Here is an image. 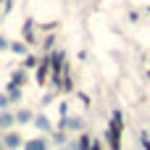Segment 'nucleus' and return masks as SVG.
I'll return each instance as SVG.
<instances>
[{"label":"nucleus","mask_w":150,"mask_h":150,"mask_svg":"<svg viewBox=\"0 0 150 150\" xmlns=\"http://www.w3.org/2000/svg\"><path fill=\"white\" fill-rule=\"evenodd\" d=\"M121 129H124V116H121V111H113L108 132H105V140H108L111 150H121Z\"/></svg>","instance_id":"obj_1"},{"label":"nucleus","mask_w":150,"mask_h":150,"mask_svg":"<svg viewBox=\"0 0 150 150\" xmlns=\"http://www.w3.org/2000/svg\"><path fill=\"white\" fill-rule=\"evenodd\" d=\"M0 137H3V148H5V150H18L21 145H24V137H21L16 129H8V132H3Z\"/></svg>","instance_id":"obj_2"},{"label":"nucleus","mask_w":150,"mask_h":150,"mask_svg":"<svg viewBox=\"0 0 150 150\" xmlns=\"http://www.w3.org/2000/svg\"><path fill=\"white\" fill-rule=\"evenodd\" d=\"M61 129L63 132H82L84 129V119L82 116H66V119H61Z\"/></svg>","instance_id":"obj_3"},{"label":"nucleus","mask_w":150,"mask_h":150,"mask_svg":"<svg viewBox=\"0 0 150 150\" xmlns=\"http://www.w3.org/2000/svg\"><path fill=\"white\" fill-rule=\"evenodd\" d=\"M21 148L24 150H50V142H47L45 137H32V140H26Z\"/></svg>","instance_id":"obj_4"},{"label":"nucleus","mask_w":150,"mask_h":150,"mask_svg":"<svg viewBox=\"0 0 150 150\" xmlns=\"http://www.w3.org/2000/svg\"><path fill=\"white\" fill-rule=\"evenodd\" d=\"M21 34H24V42L26 45H37V37H34V21L26 18V24L21 26Z\"/></svg>","instance_id":"obj_5"},{"label":"nucleus","mask_w":150,"mask_h":150,"mask_svg":"<svg viewBox=\"0 0 150 150\" xmlns=\"http://www.w3.org/2000/svg\"><path fill=\"white\" fill-rule=\"evenodd\" d=\"M5 95H8V100H11V105H13V103H21V87H18L16 82H8V84H5Z\"/></svg>","instance_id":"obj_6"},{"label":"nucleus","mask_w":150,"mask_h":150,"mask_svg":"<svg viewBox=\"0 0 150 150\" xmlns=\"http://www.w3.org/2000/svg\"><path fill=\"white\" fill-rule=\"evenodd\" d=\"M32 124H34V127H37L40 132H53V124H50V119H47L45 113H34Z\"/></svg>","instance_id":"obj_7"},{"label":"nucleus","mask_w":150,"mask_h":150,"mask_svg":"<svg viewBox=\"0 0 150 150\" xmlns=\"http://www.w3.org/2000/svg\"><path fill=\"white\" fill-rule=\"evenodd\" d=\"M13 127H16L13 113H11V111H0V134H3V132H8V129H13Z\"/></svg>","instance_id":"obj_8"},{"label":"nucleus","mask_w":150,"mask_h":150,"mask_svg":"<svg viewBox=\"0 0 150 150\" xmlns=\"http://www.w3.org/2000/svg\"><path fill=\"white\" fill-rule=\"evenodd\" d=\"M13 119H16V124H18V127H24V124H32L34 113H32L29 108H18V111L13 113Z\"/></svg>","instance_id":"obj_9"},{"label":"nucleus","mask_w":150,"mask_h":150,"mask_svg":"<svg viewBox=\"0 0 150 150\" xmlns=\"http://www.w3.org/2000/svg\"><path fill=\"white\" fill-rule=\"evenodd\" d=\"M8 50H11L13 55H26V53H29V45H26L24 40H16V42L8 45Z\"/></svg>","instance_id":"obj_10"},{"label":"nucleus","mask_w":150,"mask_h":150,"mask_svg":"<svg viewBox=\"0 0 150 150\" xmlns=\"http://www.w3.org/2000/svg\"><path fill=\"white\" fill-rule=\"evenodd\" d=\"M92 140H95L92 134H82V137L76 140V150H90L92 148Z\"/></svg>","instance_id":"obj_11"},{"label":"nucleus","mask_w":150,"mask_h":150,"mask_svg":"<svg viewBox=\"0 0 150 150\" xmlns=\"http://www.w3.org/2000/svg\"><path fill=\"white\" fill-rule=\"evenodd\" d=\"M11 82H16L18 87H21V84H26V69H16V71L11 74Z\"/></svg>","instance_id":"obj_12"},{"label":"nucleus","mask_w":150,"mask_h":150,"mask_svg":"<svg viewBox=\"0 0 150 150\" xmlns=\"http://www.w3.org/2000/svg\"><path fill=\"white\" fill-rule=\"evenodd\" d=\"M21 63H24V69L29 71V69H37V63H40V58H37V55H29V53H26Z\"/></svg>","instance_id":"obj_13"},{"label":"nucleus","mask_w":150,"mask_h":150,"mask_svg":"<svg viewBox=\"0 0 150 150\" xmlns=\"http://www.w3.org/2000/svg\"><path fill=\"white\" fill-rule=\"evenodd\" d=\"M50 134H53V142H55V145H66V132H63V129L50 132Z\"/></svg>","instance_id":"obj_14"},{"label":"nucleus","mask_w":150,"mask_h":150,"mask_svg":"<svg viewBox=\"0 0 150 150\" xmlns=\"http://www.w3.org/2000/svg\"><path fill=\"white\" fill-rule=\"evenodd\" d=\"M42 47H45V53H50V50L55 47V37H53V34H50V37H45V40H42Z\"/></svg>","instance_id":"obj_15"},{"label":"nucleus","mask_w":150,"mask_h":150,"mask_svg":"<svg viewBox=\"0 0 150 150\" xmlns=\"http://www.w3.org/2000/svg\"><path fill=\"white\" fill-rule=\"evenodd\" d=\"M8 105H11L8 95H5V92H0V111H8Z\"/></svg>","instance_id":"obj_16"},{"label":"nucleus","mask_w":150,"mask_h":150,"mask_svg":"<svg viewBox=\"0 0 150 150\" xmlns=\"http://www.w3.org/2000/svg\"><path fill=\"white\" fill-rule=\"evenodd\" d=\"M58 113H61V119H66L69 116V103H61L58 105Z\"/></svg>","instance_id":"obj_17"},{"label":"nucleus","mask_w":150,"mask_h":150,"mask_svg":"<svg viewBox=\"0 0 150 150\" xmlns=\"http://www.w3.org/2000/svg\"><path fill=\"white\" fill-rule=\"evenodd\" d=\"M8 45H11V40H5V37H0V50H8Z\"/></svg>","instance_id":"obj_18"},{"label":"nucleus","mask_w":150,"mask_h":150,"mask_svg":"<svg viewBox=\"0 0 150 150\" xmlns=\"http://www.w3.org/2000/svg\"><path fill=\"white\" fill-rule=\"evenodd\" d=\"M0 150H5V148H3V137H0Z\"/></svg>","instance_id":"obj_19"},{"label":"nucleus","mask_w":150,"mask_h":150,"mask_svg":"<svg viewBox=\"0 0 150 150\" xmlns=\"http://www.w3.org/2000/svg\"><path fill=\"white\" fill-rule=\"evenodd\" d=\"M148 76H150V71H148Z\"/></svg>","instance_id":"obj_20"}]
</instances>
